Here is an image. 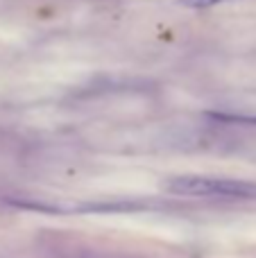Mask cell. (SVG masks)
I'll return each mask as SVG.
<instances>
[{
	"label": "cell",
	"mask_w": 256,
	"mask_h": 258,
	"mask_svg": "<svg viewBox=\"0 0 256 258\" xmlns=\"http://www.w3.org/2000/svg\"><path fill=\"white\" fill-rule=\"evenodd\" d=\"M166 188L175 195L188 197H225V200H249L256 197V183L238 181V179H218V177H198V174H181L166 181Z\"/></svg>",
	"instance_id": "cell-1"
},
{
	"label": "cell",
	"mask_w": 256,
	"mask_h": 258,
	"mask_svg": "<svg viewBox=\"0 0 256 258\" xmlns=\"http://www.w3.org/2000/svg\"><path fill=\"white\" fill-rule=\"evenodd\" d=\"M216 120L225 122H247V125H256V116H240V113H209Z\"/></svg>",
	"instance_id": "cell-2"
},
{
	"label": "cell",
	"mask_w": 256,
	"mask_h": 258,
	"mask_svg": "<svg viewBox=\"0 0 256 258\" xmlns=\"http://www.w3.org/2000/svg\"><path fill=\"white\" fill-rule=\"evenodd\" d=\"M179 3L190 9H207V7H213V5L225 3V0H179Z\"/></svg>",
	"instance_id": "cell-3"
}]
</instances>
